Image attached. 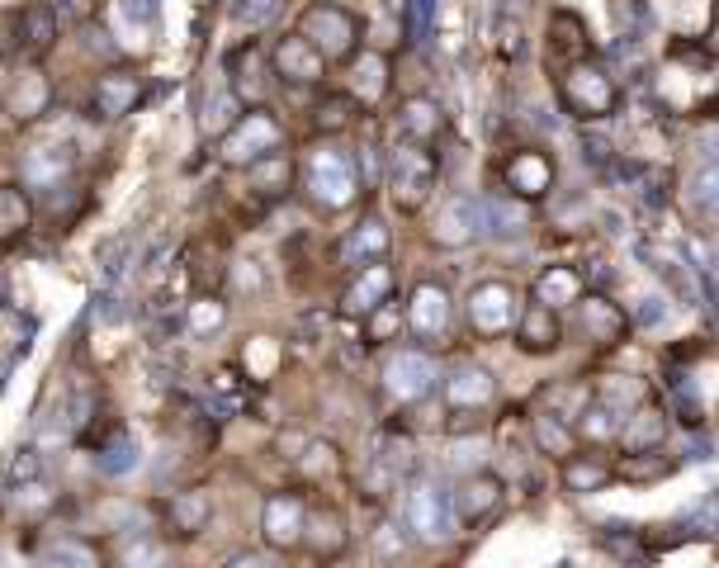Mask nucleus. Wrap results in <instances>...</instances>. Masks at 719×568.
I'll use <instances>...</instances> for the list:
<instances>
[{
	"label": "nucleus",
	"instance_id": "obj_1",
	"mask_svg": "<svg viewBox=\"0 0 719 568\" xmlns=\"http://www.w3.org/2000/svg\"><path fill=\"white\" fill-rule=\"evenodd\" d=\"M298 185H304V195L318 204L322 214H342L360 199V190H364L360 157L350 147H342L336 138H322L318 147L298 162Z\"/></svg>",
	"mask_w": 719,
	"mask_h": 568
},
{
	"label": "nucleus",
	"instance_id": "obj_2",
	"mask_svg": "<svg viewBox=\"0 0 719 568\" xmlns=\"http://www.w3.org/2000/svg\"><path fill=\"white\" fill-rule=\"evenodd\" d=\"M436 185H440V157L436 147L426 142H394L384 157V190L394 199L398 214H422L431 199H436Z\"/></svg>",
	"mask_w": 719,
	"mask_h": 568
},
{
	"label": "nucleus",
	"instance_id": "obj_3",
	"mask_svg": "<svg viewBox=\"0 0 719 568\" xmlns=\"http://www.w3.org/2000/svg\"><path fill=\"white\" fill-rule=\"evenodd\" d=\"M554 86H558V105H564L573 119L582 124H601L611 119L620 105V90H616V76L601 67L596 57H582V62H568V67L554 72Z\"/></svg>",
	"mask_w": 719,
	"mask_h": 568
},
{
	"label": "nucleus",
	"instance_id": "obj_4",
	"mask_svg": "<svg viewBox=\"0 0 719 568\" xmlns=\"http://www.w3.org/2000/svg\"><path fill=\"white\" fill-rule=\"evenodd\" d=\"M440 370L436 365V351L426 346H398V351L384 356V370H378V393L388 398L394 408H416L426 403L431 393H440Z\"/></svg>",
	"mask_w": 719,
	"mask_h": 568
},
{
	"label": "nucleus",
	"instance_id": "obj_5",
	"mask_svg": "<svg viewBox=\"0 0 719 568\" xmlns=\"http://www.w3.org/2000/svg\"><path fill=\"white\" fill-rule=\"evenodd\" d=\"M521 289L512 280H478L464 299V322L478 341H502L512 337L516 318H521Z\"/></svg>",
	"mask_w": 719,
	"mask_h": 568
},
{
	"label": "nucleus",
	"instance_id": "obj_6",
	"mask_svg": "<svg viewBox=\"0 0 719 568\" xmlns=\"http://www.w3.org/2000/svg\"><path fill=\"white\" fill-rule=\"evenodd\" d=\"M402 526H408L412 540H422V545H446V540L460 531V521H454V493L440 488L436 479L408 483V498H402Z\"/></svg>",
	"mask_w": 719,
	"mask_h": 568
},
{
	"label": "nucleus",
	"instance_id": "obj_7",
	"mask_svg": "<svg viewBox=\"0 0 719 568\" xmlns=\"http://www.w3.org/2000/svg\"><path fill=\"white\" fill-rule=\"evenodd\" d=\"M450 493H454V521H460V531L483 535L497 516L506 512L512 483H506L497 469H474V474H464Z\"/></svg>",
	"mask_w": 719,
	"mask_h": 568
},
{
	"label": "nucleus",
	"instance_id": "obj_8",
	"mask_svg": "<svg viewBox=\"0 0 719 568\" xmlns=\"http://www.w3.org/2000/svg\"><path fill=\"white\" fill-rule=\"evenodd\" d=\"M573 332H578L582 346H592V351H620L625 341H630V313L611 299V294L601 289H587L578 304H573Z\"/></svg>",
	"mask_w": 719,
	"mask_h": 568
},
{
	"label": "nucleus",
	"instance_id": "obj_9",
	"mask_svg": "<svg viewBox=\"0 0 719 568\" xmlns=\"http://www.w3.org/2000/svg\"><path fill=\"white\" fill-rule=\"evenodd\" d=\"M284 147V124L274 119V109L266 105H246L242 119L223 133V147H218V157H223L228 166H252L260 157H270V152Z\"/></svg>",
	"mask_w": 719,
	"mask_h": 568
},
{
	"label": "nucleus",
	"instance_id": "obj_10",
	"mask_svg": "<svg viewBox=\"0 0 719 568\" xmlns=\"http://www.w3.org/2000/svg\"><path fill=\"white\" fill-rule=\"evenodd\" d=\"M492 171H497V180H502L506 195H516V199H526V204L549 199V195H554V185H558L554 157H549L544 147H535V142L502 152V162H497Z\"/></svg>",
	"mask_w": 719,
	"mask_h": 568
},
{
	"label": "nucleus",
	"instance_id": "obj_11",
	"mask_svg": "<svg viewBox=\"0 0 719 568\" xmlns=\"http://www.w3.org/2000/svg\"><path fill=\"white\" fill-rule=\"evenodd\" d=\"M440 398H446L450 417H492L497 412V379L478 360H454L440 374Z\"/></svg>",
	"mask_w": 719,
	"mask_h": 568
},
{
	"label": "nucleus",
	"instance_id": "obj_12",
	"mask_svg": "<svg viewBox=\"0 0 719 568\" xmlns=\"http://www.w3.org/2000/svg\"><path fill=\"white\" fill-rule=\"evenodd\" d=\"M408 337L426 351L446 346L454 337V299L440 280H422L408 294Z\"/></svg>",
	"mask_w": 719,
	"mask_h": 568
},
{
	"label": "nucleus",
	"instance_id": "obj_13",
	"mask_svg": "<svg viewBox=\"0 0 719 568\" xmlns=\"http://www.w3.org/2000/svg\"><path fill=\"white\" fill-rule=\"evenodd\" d=\"M298 34H304L326 62H350V57L360 53V20L350 15L346 5H332V0L308 5V15H304V24H298Z\"/></svg>",
	"mask_w": 719,
	"mask_h": 568
},
{
	"label": "nucleus",
	"instance_id": "obj_14",
	"mask_svg": "<svg viewBox=\"0 0 719 568\" xmlns=\"http://www.w3.org/2000/svg\"><path fill=\"white\" fill-rule=\"evenodd\" d=\"M308 493L298 488H284V493H270L266 507H260V535L274 554H290L304 545V531H308Z\"/></svg>",
	"mask_w": 719,
	"mask_h": 568
},
{
	"label": "nucleus",
	"instance_id": "obj_15",
	"mask_svg": "<svg viewBox=\"0 0 719 568\" xmlns=\"http://www.w3.org/2000/svg\"><path fill=\"white\" fill-rule=\"evenodd\" d=\"M512 341H516L521 356H535V360L558 356V351H564V341H568L564 313H558V308H549V304H540V299H530L526 308H521L516 327H512Z\"/></svg>",
	"mask_w": 719,
	"mask_h": 568
},
{
	"label": "nucleus",
	"instance_id": "obj_16",
	"mask_svg": "<svg viewBox=\"0 0 719 568\" xmlns=\"http://www.w3.org/2000/svg\"><path fill=\"white\" fill-rule=\"evenodd\" d=\"M558 469V488L568 498H596L616 483V455L611 450H596V446H578L568 460L554 464Z\"/></svg>",
	"mask_w": 719,
	"mask_h": 568
},
{
	"label": "nucleus",
	"instance_id": "obj_17",
	"mask_svg": "<svg viewBox=\"0 0 719 568\" xmlns=\"http://www.w3.org/2000/svg\"><path fill=\"white\" fill-rule=\"evenodd\" d=\"M270 67H274V76H280L284 86L312 90V86L326 81V67H332V62H326L304 34H284L280 43L270 48Z\"/></svg>",
	"mask_w": 719,
	"mask_h": 568
},
{
	"label": "nucleus",
	"instance_id": "obj_18",
	"mask_svg": "<svg viewBox=\"0 0 719 568\" xmlns=\"http://www.w3.org/2000/svg\"><path fill=\"white\" fill-rule=\"evenodd\" d=\"M398 294V270L394 261H370V266H360V270H350V280H346V289H342V318H364V313H374L384 299H394Z\"/></svg>",
	"mask_w": 719,
	"mask_h": 568
},
{
	"label": "nucleus",
	"instance_id": "obj_19",
	"mask_svg": "<svg viewBox=\"0 0 719 568\" xmlns=\"http://www.w3.org/2000/svg\"><path fill=\"white\" fill-rule=\"evenodd\" d=\"M521 426H526V441H530V450L540 460H549V464H558V460H568L573 450H578L582 441H578V426H573L568 417H558V412H549V408H540V403H530V412L521 417Z\"/></svg>",
	"mask_w": 719,
	"mask_h": 568
},
{
	"label": "nucleus",
	"instance_id": "obj_20",
	"mask_svg": "<svg viewBox=\"0 0 719 568\" xmlns=\"http://www.w3.org/2000/svg\"><path fill=\"white\" fill-rule=\"evenodd\" d=\"M388 251H394V228H388L378 214H364L356 228H346L342 247H336V261L346 270H360L370 261H384Z\"/></svg>",
	"mask_w": 719,
	"mask_h": 568
},
{
	"label": "nucleus",
	"instance_id": "obj_21",
	"mask_svg": "<svg viewBox=\"0 0 719 568\" xmlns=\"http://www.w3.org/2000/svg\"><path fill=\"white\" fill-rule=\"evenodd\" d=\"M266 76H274L270 48H260L256 38H252V43H242L237 53L228 57V86L237 90L242 105H266V90H270Z\"/></svg>",
	"mask_w": 719,
	"mask_h": 568
},
{
	"label": "nucleus",
	"instance_id": "obj_22",
	"mask_svg": "<svg viewBox=\"0 0 719 568\" xmlns=\"http://www.w3.org/2000/svg\"><path fill=\"white\" fill-rule=\"evenodd\" d=\"M544 57L549 67H568V62L592 57V38H587V24L573 15V10H554L544 24Z\"/></svg>",
	"mask_w": 719,
	"mask_h": 568
},
{
	"label": "nucleus",
	"instance_id": "obj_23",
	"mask_svg": "<svg viewBox=\"0 0 719 568\" xmlns=\"http://www.w3.org/2000/svg\"><path fill=\"white\" fill-rule=\"evenodd\" d=\"M431 237L440 247H474L483 237V199H468V195H450L440 204V218L431 228Z\"/></svg>",
	"mask_w": 719,
	"mask_h": 568
},
{
	"label": "nucleus",
	"instance_id": "obj_24",
	"mask_svg": "<svg viewBox=\"0 0 719 568\" xmlns=\"http://www.w3.org/2000/svg\"><path fill=\"white\" fill-rule=\"evenodd\" d=\"M446 128H450L446 109H440L431 95H408L394 114V133L402 142H426V147H436V142L446 138Z\"/></svg>",
	"mask_w": 719,
	"mask_h": 568
},
{
	"label": "nucleus",
	"instance_id": "obj_25",
	"mask_svg": "<svg viewBox=\"0 0 719 568\" xmlns=\"http://www.w3.org/2000/svg\"><path fill=\"white\" fill-rule=\"evenodd\" d=\"M587 294V275L578 266H568V261H554V266H544L540 275H535L530 284V299H540L549 308H558V313H573V304H578Z\"/></svg>",
	"mask_w": 719,
	"mask_h": 568
},
{
	"label": "nucleus",
	"instance_id": "obj_26",
	"mask_svg": "<svg viewBox=\"0 0 719 568\" xmlns=\"http://www.w3.org/2000/svg\"><path fill=\"white\" fill-rule=\"evenodd\" d=\"M350 545V526L342 507H308V531H304V550L312 559H336Z\"/></svg>",
	"mask_w": 719,
	"mask_h": 568
},
{
	"label": "nucleus",
	"instance_id": "obj_27",
	"mask_svg": "<svg viewBox=\"0 0 719 568\" xmlns=\"http://www.w3.org/2000/svg\"><path fill=\"white\" fill-rule=\"evenodd\" d=\"M663 441H668V412H663V403L644 398V403H634L625 412L616 450H649V446H663Z\"/></svg>",
	"mask_w": 719,
	"mask_h": 568
},
{
	"label": "nucleus",
	"instance_id": "obj_28",
	"mask_svg": "<svg viewBox=\"0 0 719 568\" xmlns=\"http://www.w3.org/2000/svg\"><path fill=\"white\" fill-rule=\"evenodd\" d=\"M677 474V460L663 446L649 450H620L616 455V483H663Z\"/></svg>",
	"mask_w": 719,
	"mask_h": 568
},
{
	"label": "nucleus",
	"instance_id": "obj_29",
	"mask_svg": "<svg viewBox=\"0 0 719 568\" xmlns=\"http://www.w3.org/2000/svg\"><path fill=\"white\" fill-rule=\"evenodd\" d=\"M620 422H625V412L620 408H611L606 398H596L592 393V403H587L578 412V441L582 446H596V450H616L620 446Z\"/></svg>",
	"mask_w": 719,
	"mask_h": 568
},
{
	"label": "nucleus",
	"instance_id": "obj_30",
	"mask_svg": "<svg viewBox=\"0 0 719 568\" xmlns=\"http://www.w3.org/2000/svg\"><path fill=\"white\" fill-rule=\"evenodd\" d=\"M535 228L530 218V204L516 199V195H488L483 199V232H492V237H526Z\"/></svg>",
	"mask_w": 719,
	"mask_h": 568
},
{
	"label": "nucleus",
	"instance_id": "obj_31",
	"mask_svg": "<svg viewBox=\"0 0 719 568\" xmlns=\"http://www.w3.org/2000/svg\"><path fill=\"white\" fill-rule=\"evenodd\" d=\"M360 114H364V105L350 90H332V95H322L318 105H312V133L318 138H342V133H350V128L360 124Z\"/></svg>",
	"mask_w": 719,
	"mask_h": 568
},
{
	"label": "nucleus",
	"instance_id": "obj_32",
	"mask_svg": "<svg viewBox=\"0 0 719 568\" xmlns=\"http://www.w3.org/2000/svg\"><path fill=\"white\" fill-rule=\"evenodd\" d=\"M246 176H252V190L260 199H284L294 190V180H298V162L280 147V152H270V157L246 166Z\"/></svg>",
	"mask_w": 719,
	"mask_h": 568
},
{
	"label": "nucleus",
	"instance_id": "obj_33",
	"mask_svg": "<svg viewBox=\"0 0 719 568\" xmlns=\"http://www.w3.org/2000/svg\"><path fill=\"white\" fill-rule=\"evenodd\" d=\"M138 100H142V76H133V72H110L95 81V114L100 119H124V114H133Z\"/></svg>",
	"mask_w": 719,
	"mask_h": 568
},
{
	"label": "nucleus",
	"instance_id": "obj_34",
	"mask_svg": "<svg viewBox=\"0 0 719 568\" xmlns=\"http://www.w3.org/2000/svg\"><path fill=\"white\" fill-rule=\"evenodd\" d=\"M208 516H214V498L204 488H190V493H176L171 507H166V531L180 540H194L208 526Z\"/></svg>",
	"mask_w": 719,
	"mask_h": 568
},
{
	"label": "nucleus",
	"instance_id": "obj_35",
	"mask_svg": "<svg viewBox=\"0 0 719 568\" xmlns=\"http://www.w3.org/2000/svg\"><path fill=\"white\" fill-rule=\"evenodd\" d=\"M388 81H394V62H388L384 53H356L350 57V95H356L364 109L384 95Z\"/></svg>",
	"mask_w": 719,
	"mask_h": 568
},
{
	"label": "nucleus",
	"instance_id": "obj_36",
	"mask_svg": "<svg viewBox=\"0 0 719 568\" xmlns=\"http://www.w3.org/2000/svg\"><path fill=\"white\" fill-rule=\"evenodd\" d=\"M360 337H364V346H394V341H402L408 337V304L398 299H384L374 308V313H364L360 318Z\"/></svg>",
	"mask_w": 719,
	"mask_h": 568
},
{
	"label": "nucleus",
	"instance_id": "obj_37",
	"mask_svg": "<svg viewBox=\"0 0 719 568\" xmlns=\"http://www.w3.org/2000/svg\"><path fill=\"white\" fill-rule=\"evenodd\" d=\"M76 166V147L67 142V147H34L29 157H24V180L38 190H52L62 185V176H67Z\"/></svg>",
	"mask_w": 719,
	"mask_h": 568
},
{
	"label": "nucleus",
	"instance_id": "obj_38",
	"mask_svg": "<svg viewBox=\"0 0 719 568\" xmlns=\"http://www.w3.org/2000/svg\"><path fill=\"white\" fill-rule=\"evenodd\" d=\"M57 43V15L48 5H29L20 15V53L24 57H43Z\"/></svg>",
	"mask_w": 719,
	"mask_h": 568
},
{
	"label": "nucleus",
	"instance_id": "obj_39",
	"mask_svg": "<svg viewBox=\"0 0 719 568\" xmlns=\"http://www.w3.org/2000/svg\"><path fill=\"white\" fill-rule=\"evenodd\" d=\"M592 384H573V379H558V384H544L540 393H535V403L549 408V412H558V417H568V422H578V412L592 403Z\"/></svg>",
	"mask_w": 719,
	"mask_h": 568
},
{
	"label": "nucleus",
	"instance_id": "obj_40",
	"mask_svg": "<svg viewBox=\"0 0 719 568\" xmlns=\"http://www.w3.org/2000/svg\"><path fill=\"white\" fill-rule=\"evenodd\" d=\"M294 460H298V469H304L312 483L342 479V474H346V460H342V450H336L332 441H304V455H294Z\"/></svg>",
	"mask_w": 719,
	"mask_h": 568
},
{
	"label": "nucleus",
	"instance_id": "obj_41",
	"mask_svg": "<svg viewBox=\"0 0 719 568\" xmlns=\"http://www.w3.org/2000/svg\"><path fill=\"white\" fill-rule=\"evenodd\" d=\"M592 389H596V398H606V403L620 408V412H630L634 403L649 398V384L634 379V374H606V379H592Z\"/></svg>",
	"mask_w": 719,
	"mask_h": 568
},
{
	"label": "nucleus",
	"instance_id": "obj_42",
	"mask_svg": "<svg viewBox=\"0 0 719 568\" xmlns=\"http://www.w3.org/2000/svg\"><path fill=\"white\" fill-rule=\"evenodd\" d=\"M95 464H100V474H110V479H119V474H128L138 464V441L128 431H114L110 441H100L95 450Z\"/></svg>",
	"mask_w": 719,
	"mask_h": 568
},
{
	"label": "nucleus",
	"instance_id": "obj_43",
	"mask_svg": "<svg viewBox=\"0 0 719 568\" xmlns=\"http://www.w3.org/2000/svg\"><path fill=\"white\" fill-rule=\"evenodd\" d=\"M686 199L696 204V209H701L705 218H719V162L701 166V171L691 176V185H686Z\"/></svg>",
	"mask_w": 719,
	"mask_h": 568
},
{
	"label": "nucleus",
	"instance_id": "obj_44",
	"mask_svg": "<svg viewBox=\"0 0 719 568\" xmlns=\"http://www.w3.org/2000/svg\"><path fill=\"white\" fill-rule=\"evenodd\" d=\"M20 228H29V204L20 190H0V242H10Z\"/></svg>",
	"mask_w": 719,
	"mask_h": 568
},
{
	"label": "nucleus",
	"instance_id": "obj_45",
	"mask_svg": "<svg viewBox=\"0 0 719 568\" xmlns=\"http://www.w3.org/2000/svg\"><path fill=\"white\" fill-rule=\"evenodd\" d=\"M5 483L10 488H38V483H43V455H38V450L29 446V450H20V455L15 460H10V474H5Z\"/></svg>",
	"mask_w": 719,
	"mask_h": 568
},
{
	"label": "nucleus",
	"instance_id": "obj_46",
	"mask_svg": "<svg viewBox=\"0 0 719 568\" xmlns=\"http://www.w3.org/2000/svg\"><path fill=\"white\" fill-rule=\"evenodd\" d=\"M274 15H280V0H237V5H232V20H237L242 29H266Z\"/></svg>",
	"mask_w": 719,
	"mask_h": 568
},
{
	"label": "nucleus",
	"instance_id": "obj_47",
	"mask_svg": "<svg viewBox=\"0 0 719 568\" xmlns=\"http://www.w3.org/2000/svg\"><path fill=\"white\" fill-rule=\"evenodd\" d=\"M214 327H223V304H218V299H194L190 304V332H194V337H204V332H214Z\"/></svg>",
	"mask_w": 719,
	"mask_h": 568
},
{
	"label": "nucleus",
	"instance_id": "obj_48",
	"mask_svg": "<svg viewBox=\"0 0 719 568\" xmlns=\"http://www.w3.org/2000/svg\"><path fill=\"white\" fill-rule=\"evenodd\" d=\"M408 540H412L408 526L384 521V526H378V531H374V550H378V554H408Z\"/></svg>",
	"mask_w": 719,
	"mask_h": 568
},
{
	"label": "nucleus",
	"instance_id": "obj_49",
	"mask_svg": "<svg viewBox=\"0 0 719 568\" xmlns=\"http://www.w3.org/2000/svg\"><path fill=\"white\" fill-rule=\"evenodd\" d=\"M43 559H48V564H62V559H72V564H95V550L81 545V540H57V545L43 550Z\"/></svg>",
	"mask_w": 719,
	"mask_h": 568
},
{
	"label": "nucleus",
	"instance_id": "obj_50",
	"mask_svg": "<svg viewBox=\"0 0 719 568\" xmlns=\"http://www.w3.org/2000/svg\"><path fill=\"white\" fill-rule=\"evenodd\" d=\"M497 34H502V53L521 57V48H526V43H521V24L516 20H497Z\"/></svg>",
	"mask_w": 719,
	"mask_h": 568
},
{
	"label": "nucleus",
	"instance_id": "obj_51",
	"mask_svg": "<svg viewBox=\"0 0 719 568\" xmlns=\"http://www.w3.org/2000/svg\"><path fill=\"white\" fill-rule=\"evenodd\" d=\"M124 15L133 24H152L156 20V0H124Z\"/></svg>",
	"mask_w": 719,
	"mask_h": 568
}]
</instances>
